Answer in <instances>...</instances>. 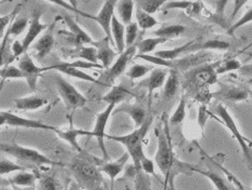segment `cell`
<instances>
[{"label":"cell","instance_id":"9a60e30c","mask_svg":"<svg viewBox=\"0 0 252 190\" xmlns=\"http://www.w3.org/2000/svg\"><path fill=\"white\" fill-rule=\"evenodd\" d=\"M54 133L56 134V136L61 138L62 141L66 142L68 145H70L73 149L80 153H83V149L80 146V144L78 142V138L80 136H92V131H85L82 129H77L74 128L72 125V123L70 124L69 128L67 129H60L56 128Z\"/></svg>","mask_w":252,"mask_h":190},{"label":"cell","instance_id":"d6986e66","mask_svg":"<svg viewBox=\"0 0 252 190\" xmlns=\"http://www.w3.org/2000/svg\"><path fill=\"white\" fill-rule=\"evenodd\" d=\"M128 159H129V154L127 152H125L122 157H120L119 159L114 161H106V162H102L99 165L100 171L102 173H105V174H107L108 177L110 178L111 187L113 186L114 180H116L120 173L124 170Z\"/></svg>","mask_w":252,"mask_h":190},{"label":"cell","instance_id":"bcb514c9","mask_svg":"<svg viewBox=\"0 0 252 190\" xmlns=\"http://www.w3.org/2000/svg\"><path fill=\"white\" fill-rule=\"evenodd\" d=\"M39 190H60L59 184L52 175H42L39 177Z\"/></svg>","mask_w":252,"mask_h":190},{"label":"cell","instance_id":"b9f144b4","mask_svg":"<svg viewBox=\"0 0 252 190\" xmlns=\"http://www.w3.org/2000/svg\"><path fill=\"white\" fill-rule=\"evenodd\" d=\"M139 27L136 22H131L130 24L125 26V47L129 48L135 44V41L138 36Z\"/></svg>","mask_w":252,"mask_h":190},{"label":"cell","instance_id":"c3c4849f","mask_svg":"<svg viewBox=\"0 0 252 190\" xmlns=\"http://www.w3.org/2000/svg\"><path fill=\"white\" fill-rule=\"evenodd\" d=\"M250 22H252V8H250L236 23H234V24L227 30V33L230 35H234L235 31L238 30L239 27H243L244 25L248 24Z\"/></svg>","mask_w":252,"mask_h":190},{"label":"cell","instance_id":"7a4b0ae2","mask_svg":"<svg viewBox=\"0 0 252 190\" xmlns=\"http://www.w3.org/2000/svg\"><path fill=\"white\" fill-rule=\"evenodd\" d=\"M152 123V117L147 118L145 123L139 128L134 130L131 133L126 135H106V138L114 141L117 143L122 144L126 148V152L129 154L134 163V168L137 172L140 170L141 160L146 157L144 152V141L148 134V131L150 129Z\"/></svg>","mask_w":252,"mask_h":190},{"label":"cell","instance_id":"f5cc1de1","mask_svg":"<svg viewBox=\"0 0 252 190\" xmlns=\"http://www.w3.org/2000/svg\"><path fill=\"white\" fill-rule=\"evenodd\" d=\"M11 51H12V55H13L12 59H11V61H13V60L16 59V57L22 56L23 54L26 53V52L24 51V48H23L22 42L18 41V40L13 42L12 47H11Z\"/></svg>","mask_w":252,"mask_h":190},{"label":"cell","instance_id":"74e56055","mask_svg":"<svg viewBox=\"0 0 252 190\" xmlns=\"http://www.w3.org/2000/svg\"><path fill=\"white\" fill-rule=\"evenodd\" d=\"M166 1H164V0H149V1H138L136 5L137 8H139L144 12L152 15L159 9H162Z\"/></svg>","mask_w":252,"mask_h":190},{"label":"cell","instance_id":"e7e4bbea","mask_svg":"<svg viewBox=\"0 0 252 190\" xmlns=\"http://www.w3.org/2000/svg\"><path fill=\"white\" fill-rule=\"evenodd\" d=\"M250 57H252V53H251V54H250Z\"/></svg>","mask_w":252,"mask_h":190},{"label":"cell","instance_id":"cb8c5ba5","mask_svg":"<svg viewBox=\"0 0 252 190\" xmlns=\"http://www.w3.org/2000/svg\"><path fill=\"white\" fill-rule=\"evenodd\" d=\"M217 95L221 100L228 101V102H242L246 101L249 97V91L240 86H222L218 92Z\"/></svg>","mask_w":252,"mask_h":190},{"label":"cell","instance_id":"03108f58","mask_svg":"<svg viewBox=\"0 0 252 190\" xmlns=\"http://www.w3.org/2000/svg\"><path fill=\"white\" fill-rule=\"evenodd\" d=\"M243 190H245V189H243Z\"/></svg>","mask_w":252,"mask_h":190},{"label":"cell","instance_id":"7402d4cb","mask_svg":"<svg viewBox=\"0 0 252 190\" xmlns=\"http://www.w3.org/2000/svg\"><path fill=\"white\" fill-rule=\"evenodd\" d=\"M14 104L15 107L20 109V111H37V109L47 106L49 104V100L43 96L30 95L15 99Z\"/></svg>","mask_w":252,"mask_h":190},{"label":"cell","instance_id":"680465c9","mask_svg":"<svg viewBox=\"0 0 252 190\" xmlns=\"http://www.w3.org/2000/svg\"><path fill=\"white\" fill-rule=\"evenodd\" d=\"M13 190H36L35 187H18V186H12Z\"/></svg>","mask_w":252,"mask_h":190},{"label":"cell","instance_id":"2e32d148","mask_svg":"<svg viewBox=\"0 0 252 190\" xmlns=\"http://www.w3.org/2000/svg\"><path fill=\"white\" fill-rule=\"evenodd\" d=\"M92 45L97 50V59L98 63H101L102 68L108 69L111 66L112 62L117 56V52L111 49V41L107 37L102 38L98 41H94Z\"/></svg>","mask_w":252,"mask_h":190},{"label":"cell","instance_id":"ee69618b","mask_svg":"<svg viewBox=\"0 0 252 190\" xmlns=\"http://www.w3.org/2000/svg\"><path fill=\"white\" fill-rule=\"evenodd\" d=\"M24 170H25L24 166L16 164L8 159L0 160V176L8 175V174H11V173H16Z\"/></svg>","mask_w":252,"mask_h":190},{"label":"cell","instance_id":"603a6c76","mask_svg":"<svg viewBox=\"0 0 252 190\" xmlns=\"http://www.w3.org/2000/svg\"><path fill=\"white\" fill-rule=\"evenodd\" d=\"M231 47V44L228 41H225V40H221V39H209L206 40L204 42L200 43H195L194 42L190 48L188 50L187 54H192V53H196V52H205L208 50H218V51H225L228 50Z\"/></svg>","mask_w":252,"mask_h":190},{"label":"cell","instance_id":"4fadbf2b","mask_svg":"<svg viewBox=\"0 0 252 190\" xmlns=\"http://www.w3.org/2000/svg\"><path fill=\"white\" fill-rule=\"evenodd\" d=\"M40 19H41V12L37 10L32 13V19L30 21V25H28L27 33L22 40L23 48H24L25 52H27L28 49H31L33 41L39 37V35L47 31L50 27V25L44 24V23L40 21Z\"/></svg>","mask_w":252,"mask_h":190},{"label":"cell","instance_id":"f907efd6","mask_svg":"<svg viewBox=\"0 0 252 190\" xmlns=\"http://www.w3.org/2000/svg\"><path fill=\"white\" fill-rule=\"evenodd\" d=\"M192 2L189 1H168L164 4L162 9L164 10H174V9H179V10H186L188 11L191 8Z\"/></svg>","mask_w":252,"mask_h":190},{"label":"cell","instance_id":"91938a15","mask_svg":"<svg viewBox=\"0 0 252 190\" xmlns=\"http://www.w3.org/2000/svg\"><path fill=\"white\" fill-rule=\"evenodd\" d=\"M3 124H5V118L3 112H0V126H2Z\"/></svg>","mask_w":252,"mask_h":190},{"label":"cell","instance_id":"d4e9b609","mask_svg":"<svg viewBox=\"0 0 252 190\" xmlns=\"http://www.w3.org/2000/svg\"><path fill=\"white\" fill-rule=\"evenodd\" d=\"M111 36L113 43L116 44L118 53L121 54L125 51V25L114 14L111 21Z\"/></svg>","mask_w":252,"mask_h":190},{"label":"cell","instance_id":"ab89813d","mask_svg":"<svg viewBox=\"0 0 252 190\" xmlns=\"http://www.w3.org/2000/svg\"><path fill=\"white\" fill-rule=\"evenodd\" d=\"M28 25H30V21H28V19H25V17H23V19H18L12 22V24L10 25L7 32L10 37L20 36L21 34L25 32L26 28H28Z\"/></svg>","mask_w":252,"mask_h":190},{"label":"cell","instance_id":"f1b7e54d","mask_svg":"<svg viewBox=\"0 0 252 190\" xmlns=\"http://www.w3.org/2000/svg\"><path fill=\"white\" fill-rule=\"evenodd\" d=\"M187 31V27L185 25L181 24H168V25H164L162 27H159L158 30L154 31L152 35H154L156 37L158 38H164L168 41L169 39H176L181 37V35H183Z\"/></svg>","mask_w":252,"mask_h":190},{"label":"cell","instance_id":"1f68e13d","mask_svg":"<svg viewBox=\"0 0 252 190\" xmlns=\"http://www.w3.org/2000/svg\"><path fill=\"white\" fill-rule=\"evenodd\" d=\"M134 8H135L134 1H117L116 10L120 17V21H121V23H123L124 25L127 26L131 23Z\"/></svg>","mask_w":252,"mask_h":190},{"label":"cell","instance_id":"816d5d0a","mask_svg":"<svg viewBox=\"0 0 252 190\" xmlns=\"http://www.w3.org/2000/svg\"><path fill=\"white\" fill-rule=\"evenodd\" d=\"M140 170L144 171L146 174H148V175L156 176V170H154V162H153L151 159H149L147 155H146L144 159L141 160Z\"/></svg>","mask_w":252,"mask_h":190},{"label":"cell","instance_id":"7c38bea8","mask_svg":"<svg viewBox=\"0 0 252 190\" xmlns=\"http://www.w3.org/2000/svg\"><path fill=\"white\" fill-rule=\"evenodd\" d=\"M117 1H106L102 4V7L97 15H91L87 13L88 19L93 20L99 24L102 28V31L106 34V37L113 43L112 36H111V21L114 15V10H116Z\"/></svg>","mask_w":252,"mask_h":190},{"label":"cell","instance_id":"94428289","mask_svg":"<svg viewBox=\"0 0 252 190\" xmlns=\"http://www.w3.org/2000/svg\"><path fill=\"white\" fill-rule=\"evenodd\" d=\"M0 190H13L12 187H0Z\"/></svg>","mask_w":252,"mask_h":190},{"label":"cell","instance_id":"d6a6232c","mask_svg":"<svg viewBox=\"0 0 252 190\" xmlns=\"http://www.w3.org/2000/svg\"><path fill=\"white\" fill-rule=\"evenodd\" d=\"M167 40L164 38H158V37H152V38H147L144 40H140L139 42L136 43L137 52H138V55H144V54H150L151 52L156 50L159 44L165 43Z\"/></svg>","mask_w":252,"mask_h":190},{"label":"cell","instance_id":"83f0119b","mask_svg":"<svg viewBox=\"0 0 252 190\" xmlns=\"http://www.w3.org/2000/svg\"><path fill=\"white\" fill-rule=\"evenodd\" d=\"M114 113H124L127 114L128 116L133 119L134 123L136 125V129L139 128L142 124L145 123L147 120V113L144 107L139 105H124L118 109H114Z\"/></svg>","mask_w":252,"mask_h":190},{"label":"cell","instance_id":"6da1fadb","mask_svg":"<svg viewBox=\"0 0 252 190\" xmlns=\"http://www.w3.org/2000/svg\"><path fill=\"white\" fill-rule=\"evenodd\" d=\"M69 169L76 178V183L84 190H106V184L99 166L91 160L74 158Z\"/></svg>","mask_w":252,"mask_h":190},{"label":"cell","instance_id":"11a10c76","mask_svg":"<svg viewBox=\"0 0 252 190\" xmlns=\"http://www.w3.org/2000/svg\"><path fill=\"white\" fill-rule=\"evenodd\" d=\"M238 72H239L240 75H243V76L252 78V63H251V64L242 65V67L239 68Z\"/></svg>","mask_w":252,"mask_h":190},{"label":"cell","instance_id":"6125c7cd","mask_svg":"<svg viewBox=\"0 0 252 190\" xmlns=\"http://www.w3.org/2000/svg\"><path fill=\"white\" fill-rule=\"evenodd\" d=\"M249 97H251V101H252V92L249 91Z\"/></svg>","mask_w":252,"mask_h":190},{"label":"cell","instance_id":"e0dca14e","mask_svg":"<svg viewBox=\"0 0 252 190\" xmlns=\"http://www.w3.org/2000/svg\"><path fill=\"white\" fill-rule=\"evenodd\" d=\"M50 26L44 34L40 37L37 41L32 45V51L33 56L37 60H42L45 56H48L49 53L53 48L54 44V36H53V30Z\"/></svg>","mask_w":252,"mask_h":190},{"label":"cell","instance_id":"f6af8a7d","mask_svg":"<svg viewBox=\"0 0 252 190\" xmlns=\"http://www.w3.org/2000/svg\"><path fill=\"white\" fill-rule=\"evenodd\" d=\"M0 78L2 80L7 79H24L22 72L19 67L14 65H8L0 71Z\"/></svg>","mask_w":252,"mask_h":190},{"label":"cell","instance_id":"f35d334b","mask_svg":"<svg viewBox=\"0 0 252 190\" xmlns=\"http://www.w3.org/2000/svg\"><path fill=\"white\" fill-rule=\"evenodd\" d=\"M186 104H187L186 97H181V100L178 104V106H177L176 111L169 118V123L171 125H177L183 122V120L186 118Z\"/></svg>","mask_w":252,"mask_h":190},{"label":"cell","instance_id":"681fc988","mask_svg":"<svg viewBox=\"0 0 252 190\" xmlns=\"http://www.w3.org/2000/svg\"><path fill=\"white\" fill-rule=\"evenodd\" d=\"M67 66L72 67V68H77V69H94V68H99L101 69L102 66L101 64H93V63H90L87 61H82V60H77L73 62H64Z\"/></svg>","mask_w":252,"mask_h":190},{"label":"cell","instance_id":"7bdbcfd3","mask_svg":"<svg viewBox=\"0 0 252 190\" xmlns=\"http://www.w3.org/2000/svg\"><path fill=\"white\" fill-rule=\"evenodd\" d=\"M242 67V64L237 59H228L225 61H221L220 65L217 68V74L223 75L225 73H230L233 71H239V68Z\"/></svg>","mask_w":252,"mask_h":190},{"label":"cell","instance_id":"4316f807","mask_svg":"<svg viewBox=\"0 0 252 190\" xmlns=\"http://www.w3.org/2000/svg\"><path fill=\"white\" fill-rule=\"evenodd\" d=\"M180 86V79H179V72L176 69H169V74L166 79L164 84L163 91V99L164 101H169L176 96L178 93Z\"/></svg>","mask_w":252,"mask_h":190},{"label":"cell","instance_id":"9c48e42d","mask_svg":"<svg viewBox=\"0 0 252 190\" xmlns=\"http://www.w3.org/2000/svg\"><path fill=\"white\" fill-rule=\"evenodd\" d=\"M18 67L20 68V71L22 72L23 76H24V79L26 80L28 86H30L32 90H36L40 75L43 72L49 71L48 67L38 66L32 57L28 53H25L21 56V59L19 60Z\"/></svg>","mask_w":252,"mask_h":190},{"label":"cell","instance_id":"d590c367","mask_svg":"<svg viewBox=\"0 0 252 190\" xmlns=\"http://www.w3.org/2000/svg\"><path fill=\"white\" fill-rule=\"evenodd\" d=\"M136 23L139 28L142 31L150 30V28L157 26L158 24V20L151 14H148L144 11L140 10L139 8L136 9Z\"/></svg>","mask_w":252,"mask_h":190},{"label":"cell","instance_id":"4dcf8cb0","mask_svg":"<svg viewBox=\"0 0 252 190\" xmlns=\"http://www.w3.org/2000/svg\"><path fill=\"white\" fill-rule=\"evenodd\" d=\"M195 42V41H189L185 44L180 45V47H177L175 49H169V50H159L157 51L154 55H157L158 57H161V59L165 60V61H169V62H174L176 61L181 54H186L188 53V50L189 48L191 47V45Z\"/></svg>","mask_w":252,"mask_h":190},{"label":"cell","instance_id":"ba28073f","mask_svg":"<svg viewBox=\"0 0 252 190\" xmlns=\"http://www.w3.org/2000/svg\"><path fill=\"white\" fill-rule=\"evenodd\" d=\"M116 109V105H107V107L101 113L97 114L94 129L92 131V136L96 137L98 146L101 149L102 157L105 160H109V155L105 145V138H106V126L109 119H110L112 113Z\"/></svg>","mask_w":252,"mask_h":190},{"label":"cell","instance_id":"8fae6325","mask_svg":"<svg viewBox=\"0 0 252 190\" xmlns=\"http://www.w3.org/2000/svg\"><path fill=\"white\" fill-rule=\"evenodd\" d=\"M5 118V124L10 126H16V128H25L33 130H43V131H55L56 126L47 124L40 120L28 119L25 117H21L19 114L11 112H3Z\"/></svg>","mask_w":252,"mask_h":190},{"label":"cell","instance_id":"836d02e7","mask_svg":"<svg viewBox=\"0 0 252 190\" xmlns=\"http://www.w3.org/2000/svg\"><path fill=\"white\" fill-rule=\"evenodd\" d=\"M72 57H77L79 60L87 61L93 64H99L98 59H97V50L93 45H80L73 51Z\"/></svg>","mask_w":252,"mask_h":190},{"label":"cell","instance_id":"9f6ffc18","mask_svg":"<svg viewBox=\"0 0 252 190\" xmlns=\"http://www.w3.org/2000/svg\"><path fill=\"white\" fill-rule=\"evenodd\" d=\"M247 3V1H235V9L233 11V13L231 15V19H233V17L237 14V12L239 11V9L244 7V5Z\"/></svg>","mask_w":252,"mask_h":190},{"label":"cell","instance_id":"be15d7a7","mask_svg":"<svg viewBox=\"0 0 252 190\" xmlns=\"http://www.w3.org/2000/svg\"><path fill=\"white\" fill-rule=\"evenodd\" d=\"M250 146H252V143L251 142H250Z\"/></svg>","mask_w":252,"mask_h":190},{"label":"cell","instance_id":"db71d44e","mask_svg":"<svg viewBox=\"0 0 252 190\" xmlns=\"http://www.w3.org/2000/svg\"><path fill=\"white\" fill-rule=\"evenodd\" d=\"M9 34L8 32H5L4 36L2 37L1 42H0V67L3 65V61H4V52L5 49H7V42H8V39H9Z\"/></svg>","mask_w":252,"mask_h":190},{"label":"cell","instance_id":"6f0895ef","mask_svg":"<svg viewBox=\"0 0 252 190\" xmlns=\"http://www.w3.org/2000/svg\"><path fill=\"white\" fill-rule=\"evenodd\" d=\"M68 190H84V189L80 187L74 181H71L70 184H69V188H68Z\"/></svg>","mask_w":252,"mask_h":190},{"label":"cell","instance_id":"484cf974","mask_svg":"<svg viewBox=\"0 0 252 190\" xmlns=\"http://www.w3.org/2000/svg\"><path fill=\"white\" fill-rule=\"evenodd\" d=\"M131 95L130 92L127 88H125L124 85H114L111 88V90L108 92L107 94L101 97V101L107 103L108 105H119L120 103L127 100Z\"/></svg>","mask_w":252,"mask_h":190},{"label":"cell","instance_id":"f546056e","mask_svg":"<svg viewBox=\"0 0 252 190\" xmlns=\"http://www.w3.org/2000/svg\"><path fill=\"white\" fill-rule=\"evenodd\" d=\"M37 181L38 177L36 174H33L32 172H27L26 170L16 172L9 180L11 186L18 187H35Z\"/></svg>","mask_w":252,"mask_h":190},{"label":"cell","instance_id":"5bb4252c","mask_svg":"<svg viewBox=\"0 0 252 190\" xmlns=\"http://www.w3.org/2000/svg\"><path fill=\"white\" fill-rule=\"evenodd\" d=\"M213 54L199 52V53H192L183 59L174 61V69L178 72H189L191 69L199 67L205 64H208Z\"/></svg>","mask_w":252,"mask_h":190},{"label":"cell","instance_id":"30bf717a","mask_svg":"<svg viewBox=\"0 0 252 190\" xmlns=\"http://www.w3.org/2000/svg\"><path fill=\"white\" fill-rule=\"evenodd\" d=\"M137 53V47L136 43L131 45L129 48H126L123 53L118 56L116 62L107 69V72L104 75V79L108 82H112L114 79L121 76V75L126 71L128 63Z\"/></svg>","mask_w":252,"mask_h":190},{"label":"cell","instance_id":"8d00e7d4","mask_svg":"<svg viewBox=\"0 0 252 190\" xmlns=\"http://www.w3.org/2000/svg\"><path fill=\"white\" fill-rule=\"evenodd\" d=\"M153 69L154 68L150 65L135 64L131 66L127 72H126V76H127L130 80H137V79L144 78L147 74L151 73Z\"/></svg>","mask_w":252,"mask_h":190},{"label":"cell","instance_id":"52a82bcc","mask_svg":"<svg viewBox=\"0 0 252 190\" xmlns=\"http://www.w3.org/2000/svg\"><path fill=\"white\" fill-rule=\"evenodd\" d=\"M55 84L57 92H59L62 100L64 101L68 111H74V109L82 108L87 105V97L80 93V92L64 77H55Z\"/></svg>","mask_w":252,"mask_h":190},{"label":"cell","instance_id":"277c9868","mask_svg":"<svg viewBox=\"0 0 252 190\" xmlns=\"http://www.w3.org/2000/svg\"><path fill=\"white\" fill-rule=\"evenodd\" d=\"M0 152L12 155V157L18 158L20 160L26 161V162H30L40 166L63 165V163L52 160L51 158H49L47 154L40 152L35 148L25 147L15 143H12V144L0 143Z\"/></svg>","mask_w":252,"mask_h":190},{"label":"cell","instance_id":"8992f818","mask_svg":"<svg viewBox=\"0 0 252 190\" xmlns=\"http://www.w3.org/2000/svg\"><path fill=\"white\" fill-rule=\"evenodd\" d=\"M215 112L217 116L220 118L221 122L226 126V129L231 132L233 137H235V140L238 142L240 148H242L246 162H247L250 171L252 172V151L250 148V141H248L247 138L240 133L238 126L236 122H235V120L233 119L230 113L227 112V109L223 106L222 104H219V105L216 107Z\"/></svg>","mask_w":252,"mask_h":190},{"label":"cell","instance_id":"ffe728a7","mask_svg":"<svg viewBox=\"0 0 252 190\" xmlns=\"http://www.w3.org/2000/svg\"><path fill=\"white\" fill-rule=\"evenodd\" d=\"M63 19H64L67 27L69 28L71 36L73 37L74 41L79 44V47L83 44H91L92 45V43L94 42V40L92 39L90 35L85 32L76 21L73 20V17H71L69 14L66 13L63 15Z\"/></svg>","mask_w":252,"mask_h":190},{"label":"cell","instance_id":"7dc6e473","mask_svg":"<svg viewBox=\"0 0 252 190\" xmlns=\"http://www.w3.org/2000/svg\"><path fill=\"white\" fill-rule=\"evenodd\" d=\"M22 7V4L19 3L16 7L14 8L13 12L11 14H8V15H3V16H0V38L4 36V32H5V28H7V26L10 24L11 22H12V20L14 19V17L16 16V14L19 13V11Z\"/></svg>","mask_w":252,"mask_h":190},{"label":"cell","instance_id":"60d3db41","mask_svg":"<svg viewBox=\"0 0 252 190\" xmlns=\"http://www.w3.org/2000/svg\"><path fill=\"white\" fill-rule=\"evenodd\" d=\"M136 59H140L144 60L150 64L157 65L163 68H167V69H173L174 68V62H169V61H165L161 57H158L157 55H151V54H144V55H138L136 54Z\"/></svg>","mask_w":252,"mask_h":190},{"label":"cell","instance_id":"ac0fdd59","mask_svg":"<svg viewBox=\"0 0 252 190\" xmlns=\"http://www.w3.org/2000/svg\"><path fill=\"white\" fill-rule=\"evenodd\" d=\"M169 74V69L167 68H154L145 80L139 83L140 86H144L149 92V95H151L154 91L162 88L165 84L166 79Z\"/></svg>","mask_w":252,"mask_h":190},{"label":"cell","instance_id":"44dd1931","mask_svg":"<svg viewBox=\"0 0 252 190\" xmlns=\"http://www.w3.org/2000/svg\"><path fill=\"white\" fill-rule=\"evenodd\" d=\"M49 71L50 69H55V71L63 73L64 75L68 77H72V78H76L78 80H83V81H89V82H93V83H98V84H102L98 79L94 78L93 76H91L88 73H85L81 69H77V68H72L67 66L64 62L60 63V64H56L53 66H49Z\"/></svg>","mask_w":252,"mask_h":190},{"label":"cell","instance_id":"5b68a950","mask_svg":"<svg viewBox=\"0 0 252 190\" xmlns=\"http://www.w3.org/2000/svg\"><path fill=\"white\" fill-rule=\"evenodd\" d=\"M220 62L208 63V64L196 67L187 72L186 80L187 84L190 88L202 90L209 85H214L218 82L217 68L220 65Z\"/></svg>","mask_w":252,"mask_h":190},{"label":"cell","instance_id":"e575fe53","mask_svg":"<svg viewBox=\"0 0 252 190\" xmlns=\"http://www.w3.org/2000/svg\"><path fill=\"white\" fill-rule=\"evenodd\" d=\"M192 172H196L198 174L203 175L205 177H207L208 180L214 184V186L216 187L217 190H230L228 188L226 182L224 181V178L221 177L218 173L214 171H205V170H199L196 168H193L192 166Z\"/></svg>","mask_w":252,"mask_h":190},{"label":"cell","instance_id":"3957f363","mask_svg":"<svg viewBox=\"0 0 252 190\" xmlns=\"http://www.w3.org/2000/svg\"><path fill=\"white\" fill-rule=\"evenodd\" d=\"M167 131V123L165 124L163 130L157 129L158 151L156 153V163L163 174L165 182L169 181L171 171L178 163V160L175 158L173 149H171L170 138Z\"/></svg>","mask_w":252,"mask_h":190}]
</instances>
